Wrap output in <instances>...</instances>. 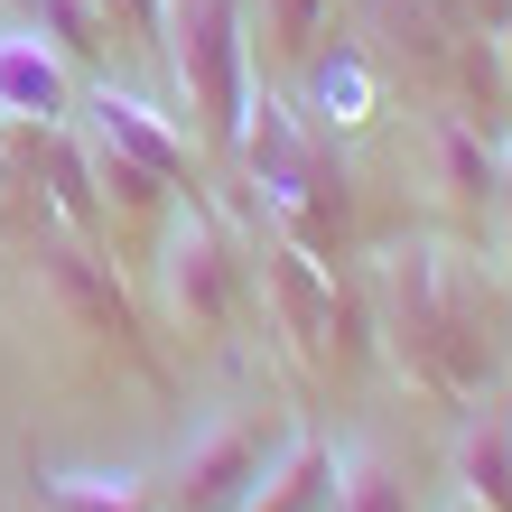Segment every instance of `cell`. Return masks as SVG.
<instances>
[{"instance_id":"1","label":"cell","mask_w":512,"mask_h":512,"mask_svg":"<svg viewBox=\"0 0 512 512\" xmlns=\"http://www.w3.org/2000/svg\"><path fill=\"white\" fill-rule=\"evenodd\" d=\"M382 336H391L401 373L429 391V401L475 410L485 382H494V364H503L485 261H466V252H447V243L382 252Z\"/></svg>"},{"instance_id":"2","label":"cell","mask_w":512,"mask_h":512,"mask_svg":"<svg viewBox=\"0 0 512 512\" xmlns=\"http://www.w3.org/2000/svg\"><path fill=\"white\" fill-rule=\"evenodd\" d=\"M233 149H243L252 187H261V205H270V233L298 243V252H317V261H336L345 233H354V187H345L326 131H317L298 103H280V84H252Z\"/></svg>"},{"instance_id":"3","label":"cell","mask_w":512,"mask_h":512,"mask_svg":"<svg viewBox=\"0 0 512 512\" xmlns=\"http://www.w3.org/2000/svg\"><path fill=\"white\" fill-rule=\"evenodd\" d=\"M252 298V252L233 243V224L215 215V205H177V215H159V252H149V308H159L168 336L187 345H215L233 317H243Z\"/></svg>"},{"instance_id":"4","label":"cell","mask_w":512,"mask_h":512,"mask_svg":"<svg viewBox=\"0 0 512 512\" xmlns=\"http://www.w3.org/2000/svg\"><path fill=\"white\" fill-rule=\"evenodd\" d=\"M159 66L187 103L196 149H233L252 103V38H243V0H168L159 28Z\"/></svg>"},{"instance_id":"5","label":"cell","mask_w":512,"mask_h":512,"mask_svg":"<svg viewBox=\"0 0 512 512\" xmlns=\"http://www.w3.org/2000/svg\"><path fill=\"white\" fill-rule=\"evenodd\" d=\"M289 419L280 410H215L177 438L168 457V485H159V512H243V494L261 485V466L280 457Z\"/></svg>"},{"instance_id":"6","label":"cell","mask_w":512,"mask_h":512,"mask_svg":"<svg viewBox=\"0 0 512 512\" xmlns=\"http://www.w3.org/2000/svg\"><path fill=\"white\" fill-rule=\"evenodd\" d=\"M261 298H270V317L289 326V354H298L308 373L354 364V326H345L336 270H326L317 252H298V243H280V233H261Z\"/></svg>"},{"instance_id":"7","label":"cell","mask_w":512,"mask_h":512,"mask_svg":"<svg viewBox=\"0 0 512 512\" xmlns=\"http://www.w3.org/2000/svg\"><path fill=\"white\" fill-rule=\"evenodd\" d=\"M38 280L56 289V308H66L94 345H112V354H131L140 373H159V354H149V336H140V317H131V298H122V280H112V261L84 243V233H66L56 224L47 243H38Z\"/></svg>"},{"instance_id":"8","label":"cell","mask_w":512,"mask_h":512,"mask_svg":"<svg viewBox=\"0 0 512 512\" xmlns=\"http://www.w3.org/2000/svg\"><path fill=\"white\" fill-rule=\"evenodd\" d=\"M84 131L112 140L122 159H140L168 196H187V187H196V131H187V122H168L159 103L122 94V84H94V94H84Z\"/></svg>"},{"instance_id":"9","label":"cell","mask_w":512,"mask_h":512,"mask_svg":"<svg viewBox=\"0 0 512 512\" xmlns=\"http://www.w3.org/2000/svg\"><path fill=\"white\" fill-rule=\"evenodd\" d=\"M75 122V66L28 19H0V131H66Z\"/></svg>"},{"instance_id":"10","label":"cell","mask_w":512,"mask_h":512,"mask_svg":"<svg viewBox=\"0 0 512 512\" xmlns=\"http://www.w3.org/2000/svg\"><path fill=\"white\" fill-rule=\"evenodd\" d=\"M429 177H438V196L457 205L466 224H494V205H503V149L485 140V122L429 112Z\"/></svg>"},{"instance_id":"11","label":"cell","mask_w":512,"mask_h":512,"mask_svg":"<svg viewBox=\"0 0 512 512\" xmlns=\"http://www.w3.org/2000/svg\"><path fill=\"white\" fill-rule=\"evenodd\" d=\"M447 494L475 512H512V401H475L447 447Z\"/></svg>"},{"instance_id":"12","label":"cell","mask_w":512,"mask_h":512,"mask_svg":"<svg viewBox=\"0 0 512 512\" xmlns=\"http://www.w3.org/2000/svg\"><path fill=\"white\" fill-rule=\"evenodd\" d=\"M326 10L336 0H243V38H252V84H289L326 47Z\"/></svg>"},{"instance_id":"13","label":"cell","mask_w":512,"mask_h":512,"mask_svg":"<svg viewBox=\"0 0 512 512\" xmlns=\"http://www.w3.org/2000/svg\"><path fill=\"white\" fill-rule=\"evenodd\" d=\"M326 485H336V447L317 429H289L280 457L261 466V485L243 494V512H326Z\"/></svg>"},{"instance_id":"14","label":"cell","mask_w":512,"mask_h":512,"mask_svg":"<svg viewBox=\"0 0 512 512\" xmlns=\"http://www.w3.org/2000/svg\"><path fill=\"white\" fill-rule=\"evenodd\" d=\"M38 140H47V205H56V224L84 233V243H103L112 215H103V187H94V159H84V140H66V131H38Z\"/></svg>"},{"instance_id":"15","label":"cell","mask_w":512,"mask_h":512,"mask_svg":"<svg viewBox=\"0 0 512 512\" xmlns=\"http://www.w3.org/2000/svg\"><path fill=\"white\" fill-rule=\"evenodd\" d=\"M19 19L38 28V38H47L56 56H66L75 75L112 56V10H103V0H19Z\"/></svg>"},{"instance_id":"16","label":"cell","mask_w":512,"mask_h":512,"mask_svg":"<svg viewBox=\"0 0 512 512\" xmlns=\"http://www.w3.org/2000/svg\"><path fill=\"white\" fill-rule=\"evenodd\" d=\"M326 512H419V503H410V485H401V466H391L373 438H354V447H336Z\"/></svg>"},{"instance_id":"17","label":"cell","mask_w":512,"mask_h":512,"mask_svg":"<svg viewBox=\"0 0 512 512\" xmlns=\"http://www.w3.org/2000/svg\"><path fill=\"white\" fill-rule=\"evenodd\" d=\"M84 159H94L103 215H131V224H159V215H168V187H159V177H149L140 159H122L112 140H94V131H84Z\"/></svg>"},{"instance_id":"18","label":"cell","mask_w":512,"mask_h":512,"mask_svg":"<svg viewBox=\"0 0 512 512\" xmlns=\"http://www.w3.org/2000/svg\"><path fill=\"white\" fill-rule=\"evenodd\" d=\"M298 75H308V122L326 131V122H364V103H373V75H364V56H354V47H336V56H308V66H298Z\"/></svg>"},{"instance_id":"19","label":"cell","mask_w":512,"mask_h":512,"mask_svg":"<svg viewBox=\"0 0 512 512\" xmlns=\"http://www.w3.org/2000/svg\"><path fill=\"white\" fill-rule=\"evenodd\" d=\"M38 494L56 503V512H159V494L149 485H131V475H38Z\"/></svg>"},{"instance_id":"20","label":"cell","mask_w":512,"mask_h":512,"mask_svg":"<svg viewBox=\"0 0 512 512\" xmlns=\"http://www.w3.org/2000/svg\"><path fill=\"white\" fill-rule=\"evenodd\" d=\"M103 10H112V28H131V38H140L149 56H159V28H168V0H103Z\"/></svg>"},{"instance_id":"21","label":"cell","mask_w":512,"mask_h":512,"mask_svg":"<svg viewBox=\"0 0 512 512\" xmlns=\"http://www.w3.org/2000/svg\"><path fill=\"white\" fill-rule=\"evenodd\" d=\"M494 215H503V233H512V149H503V205H494Z\"/></svg>"},{"instance_id":"22","label":"cell","mask_w":512,"mask_h":512,"mask_svg":"<svg viewBox=\"0 0 512 512\" xmlns=\"http://www.w3.org/2000/svg\"><path fill=\"white\" fill-rule=\"evenodd\" d=\"M447 512H475V503H457V494H447Z\"/></svg>"},{"instance_id":"23","label":"cell","mask_w":512,"mask_h":512,"mask_svg":"<svg viewBox=\"0 0 512 512\" xmlns=\"http://www.w3.org/2000/svg\"><path fill=\"white\" fill-rule=\"evenodd\" d=\"M0 10H19V0H0Z\"/></svg>"}]
</instances>
